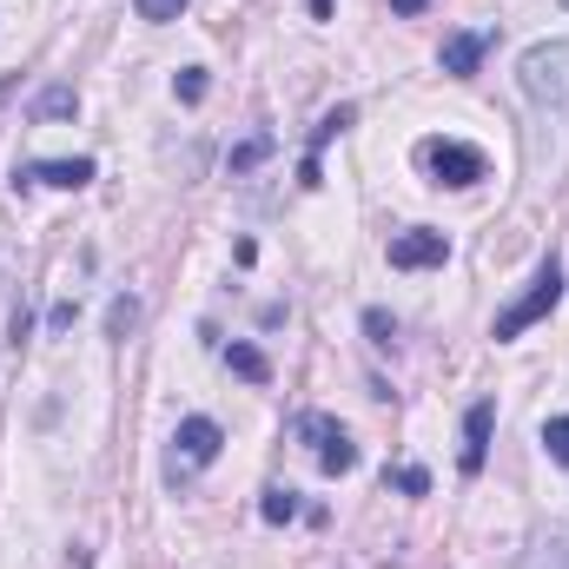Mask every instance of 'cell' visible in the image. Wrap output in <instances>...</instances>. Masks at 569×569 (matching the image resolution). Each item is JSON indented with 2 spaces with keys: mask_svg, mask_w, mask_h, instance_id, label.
I'll return each mask as SVG.
<instances>
[{
  "mask_svg": "<svg viewBox=\"0 0 569 569\" xmlns=\"http://www.w3.org/2000/svg\"><path fill=\"white\" fill-rule=\"evenodd\" d=\"M517 80H523V93H530L537 107L569 113V40H537V47H523Z\"/></svg>",
  "mask_w": 569,
  "mask_h": 569,
  "instance_id": "obj_1",
  "label": "cell"
},
{
  "mask_svg": "<svg viewBox=\"0 0 569 569\" xmlns=\"http://www.w3.org/2000/svg\"><path fill=\"white\" fill-rule=\"evenodd\" d=\"M557 298H563V266H557V259H543V266H537V279H530V291H523L517 305H503V311H497L490 338H497V345L523 338L537 318H550V311H557Z\"/></svg>",
  "mask_w": 569,
  "mask_h": 569,
  "instance_id": "obj_2",
  "label": "cell"
},
{
  "mask_svg": "<svg viewBox=\"0 0 569 569\" xmlns=\"http://www.w3.org/2000/svg\"><path fill=\"white\" fill-rule=\"evenodd\" d=\"M298 437L318 450V470H325V477H351V470H358V443H351V430L338 425L331 411H305V418H298Z\"/></svg>",
  "mask_w": 569,
  "mask_h": 569,
  "instance_id": "obj_3",
  "label": "cell"
},
{
  "mask_svg": "<svg viewBox=\"0 0 569 569\" xmlns=\"http://www.w3.org/2000/svg\"><path fill=\"white\" fill-rule=\"evenodd\" d=\"M418 166L430 172V186H457V192H463V186H477V179L490 172V166H483V152H477V146H463V140H425V146H418Z\"/></svg>",
  "mask_w": 569,
  "mask_h": 569,
  "instance_id": "obj_4",
  "label": "cell"
},
{
  "mask_svg": "<svg viewBox=\"0 0 569 569\" xmlns=\"http://www.w3.org/2000/svg\"><path fill=\"white\" fill-rule=\"evenodd\" d=\"M226 450V430L212 425V418H179V430H172V477H192V470H206L212 457Z\"/></svg>",
  "mask_w": 569,
  "mask_h": 569,
  "instance_id": "obj_5",
  "label": "cell"
},
{
  "mask_svg": "<svg viewBox=\"0 0 569 569\" xmlns=\"http://www.w3.org/2000/svg\"><path fill=\"white\" fill-rule=\"evenodd\" d=\"M385 259H391V272H430V266H443V259H450V239H443V232H430V226H411V232H391Z\"/></svg>",
  "mask_w": 569,
  "mask_h": 569,
  "instance_id": "obj_6",
  "label": "cell"
},
{
  "mask_svg": "<svg viewBox=\"0 0 569 569\" xmlns=\"http://www.w3.org/2000/svg\"><path fill=\"white\" fill-rule=\"evenodd\" d=\"M497 47V27H463V33H443V47H437V60H443V73L450 80H470L477 67H483V53Z\"/></svg>",
  "mask_w": 569,
  "mask_h": 569,
  "instance_id": "obj_7",
  "label": "cell"
},
{
  "mask_svg": "<svg viewBox=\"0 0 569 569\" xmlns=\"http://www.w3.org/2000/svg\"><path fill=\"white\" fill-rule=\"evenodd\" d=\"M358 127V107L345 100V107H331V113H318V127H311V140H305V159H298V186L311 192L318 186V159H325V146L338 140V133H351Z\"/></svg>",
  "mask_w": 569,
  "mask_h": 569,
  "instance_id": "obj_8",
  "label": "cell"
},
{
  "mask_svg": "<svg viewBox=\"0 0 569 569\" xmlns=\"http://www.w3.org/2000/svg\"><path fill=\"white\" fill-rule=\"evenodd\" d=\"M100 166L93 159H27L13 166V186H60V192H80Z\"/></svg>",
  "mask_w": 569,
  "mask_h": 569,
  "instance_id": "obj_9",
  "label": "cell"
},
{
  "mask_svg": "<svg viewBox=\"0 0 569 569\" xmlns=\"http://www.w3.org/2000/svg\"><path fill=\"white\" fill-rule=\"evenodd\" d=\"M490 425H497V405H490V398H477V405L463 411V457H457V470H463V477H477V470H483V457H490Z\"/></svg>",
  "mask_w": 569,
  "mask_h": 569,
  "instance_id": "obj_10",
  "label": "cell"
},
{
  "mask_svg": "<svg viewBox=\"0 0 569 569\" xmlns=\"http://www.w3.org/2000/svg\"><path fill=\"white\" fill-rule=\"evenodd\" d=\"M140 318H146V298H140V291H120V298L107 305V338H120V345H127V338L140 331Z\"/></svg>",
  "mask_w": 569,
  "mask_h": 569,
  "instance_id": "obj_11",
  "label": "cell"
},
{
  "mask_svg": "<svg viewBox=\"0 0 569 569\" xmlns=\"http://www.w3.org/2000/svg\"><path fill=\"white\" fill-rule=\"evenodd\" d=\"M266 159H272V133H246V140L226 152V172H232V179H246V172H259Z\"/></svg>",
  "mask_w": 569,
  "mask_h": 569,
  "instance_id": "obj_12",
  "label": "cell"
},
{
  "mask_svg": "<svg viewBox=\"0 0 569 569\" xmlns=\"http://www.w3.org/2000/svg\"><path fill=\"white\" fill-rule=\"evenodd\" d=\"M73 113H80V93H73V87H40V93H33V120H40V127H47V120H73Z\"/></svg>",
  "mask_w": 569,
  "mask_h": 569,
  "instance_id": "obj_13",
  "label": "cell"
},
{
  "mask_svg": "<svg viewBox=\"0 0 569 569\" xmlns=\"http://www.w3.org/2000/svg\"><path fill=\"white\" fill-rule=\"evenodd\" d=\"M226 365H232L246 385H266V378H272V358H266L259 345H226Z\"/></svg>",
  "mask_w": 569,
  "mask_h": 569,
  "instance_id": "obj_14",
  "label": "cell"
},
{
  "mask_svg": "<svg viewBox=\"0 0 569 569\" xmlns=\"http://www.w3.org/2000/svg\"><path fill=\"white\" fill-rule=\"evenodd\" d=\"M365 338H371L378 351H398V318H391L385 305H365Z\"/></svg>",
  "mask_w": 569,
  "mask_h": 569,
  "instance_id": "obj_15",
  "label": "cell"
},
{
  "mask_svg": "<svg viewBox=\"0 0 569 569\" xmlns=\"http://www.w3.org/2000/svg\"><path fill=\"white\" fill-rule=\"evenodd\" d=\"M259 517H266V523H291V517H298V490L272 483V490L259 497Z\"/></svg>",
  "mask_w": 569,
  "mask_h": 569,
  "instance_id": "obj_16",
  "label": "cell"
},
{
  "mask_svg": "<svg viewBox=\"0 0 569 569\" xmlns=\"http://www.w3.org/2000/svg\"><path fill=\"white\" fill-rule=\"evenodd\" d=\"M206 87H212V80H206V67H179V73H172V100H186V107H199V100H206Z\"/></svg>",
  "mask_w": 569,
  "mask_h": 569,
  "instance_id": "obj_17",
  "label": "cell"
},
{
  "mask_svg": "<svg viewBox=\"0 0 569 569\" xmlns=\"http://www.w3.org/2000/svg\"><path fill=\"white\" fill-rule=\"evenodd\" d=\"M543 450H550V463L569 470V418H550V425H543Z\"/></svg>",
  "mask_w": 569,
  "mask_h": 569,
  "instance_id": "obj_18",
  "label": "cell"
},
{
  "mask_svg": "<svg viewBox=\"0 0 569 569\" xmlns=\"http://www.w3.org/2000/svg\"><path fill=\"white\" fill-rule=\"evenodd\" d=\"M133 7H140V20H152V27H166V20L186 13V0H133Z\"/></svg>",
  "mask_w": 569,
  "mask_h": 569,
  "instance_id": "obj_19",
  "label": "cell"
},
{
  "mask_svg": "<svg viewBox=\"0 0 569 569\" xmlns=\"http://www.w3.org/2000/svg\"><path fill=\"white\" fill-rule=\"evenodd\" d=\"M80 325V298H60L53 311H47V331H73Z\"/></svg>",
  "mask_w": 569,
  "mask_h": 569,
  "instance_id": "obj_20",
  "label": "cell"
},
{
  "mask_svg": "<svg viewBox=\"0 0 569 569\" xmlns=\"http://www.w3.org/2000/svg\"><path fill=\"white\" fill-rule=\"evenodd\" d=\"M391 483H398L405 497H425V490H430V470H418V463H405V470H398Z\"/></svg>",
  "mask_w": 569,
  "mask_h": 569,
  "instance_id": "obj_21",
  "label": "cell"
},
{
  "mask_svg": "<svg viewBox=\"0 0 569 569\" xmlns=\"http://www.w3.org/2000/svg\"><path fill=\"white\" fill-rule=\"evenodd\" d=\"M311 7V20H331V0H305Z\"/></svg>",
  "mask_w": 569,
  "mask_h": 569,
  "instance_id": "obj_22",
  "label": "cell"
},
{
  "mask_svg": "<svg viewBox=\"0 0 569 569\" xmlns=\"http://www.w3.org/2000/svg\"><path fill=\"white\" fill-rule=\"evenodd\" d=\"M418 7H425V0H391V13H418Z\"/></svg>",
  "mask_w": 569,
  "mask_h": 569,
  "instance_id": "obj_23",
  "label": "cell"
},
{
  "mask_svg": "<svg viewBox=\"0 0 569 569\" xmlns=\"http://www.w3.org/2000/svg\"><path fill=\"white\" fill-rule=\"evenodd\" d=\"M563 7H569V0H563Z\"/></svg>",
  "mask_w": 569,
  "mask_h": 569,
  "instance_id": "obj_24",
  "label": "cell"
}]
</instances>
